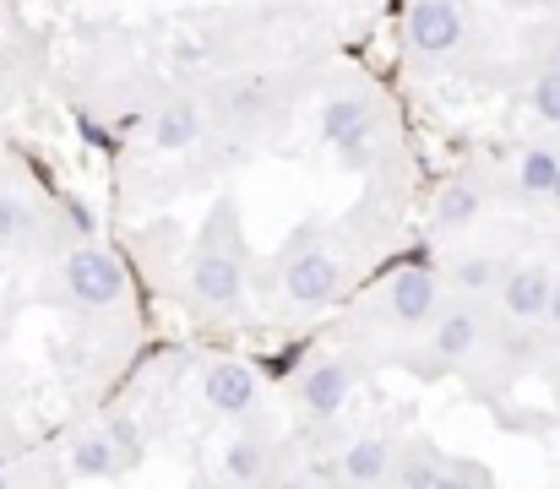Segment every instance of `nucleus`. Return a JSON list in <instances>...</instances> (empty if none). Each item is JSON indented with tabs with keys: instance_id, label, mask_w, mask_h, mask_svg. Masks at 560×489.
<instances>
[{
	"instance_id": "nucleus-1",
	"label": "nucleus",
	"mask_w": 560,
	"mask_h": 489,
	"mask_svg": "<svg viewBox=\"0 0 560 489\" xmlns=\"http://www.w3.org/2000/svg\"><path fill=\"white\" fill-rule=\"evenodd\" d=\"M250 283V245L234 196H212L186 256V300L196 316H234Z\"/></svg>"
},
{
	"instance_id": "nucleus-2",
	"label": "nucleus",
	"mask_w": 560,
	"mask_h": 489,
	"mask_svg": "<svg viewBox=\"0 0 560 489\" xmlns=\"http://www.w3.org/2000/svg\"><path fill=\"white\" fill-rule=\"evenodd\" d=\"M272 267H278V272H272L278 300H283L289 311H300V316H316V311L338 305V300L349 294V283H354V261H349L338 229L322 223V218H305V223L283 240V251H278Z\"/></svg>"
},
{
	"instance_id": "nucleus-3",
	"label": "nucleus",
	"mask_w": 560,
	"mask_h": 489,
	"mask_svg": "<svg viewBox=\"0 0 560 489\" xmlns=\"http://www.w3.org/2000/svg\"><path fill=\"white\" fill-rule=\"evenodd\" d=\"M441 300H446V283H441V272L435 267H402V272H392L375 294L360 300V311H354V348L365 353V359H381V353H392V348H402V342H413L430 316L441 311Z\"/></svg>"
},
{
	"instance_id": "nucleus-4",
	"label": "nucleus",
	"mask_w": 560,
	"mask_h": 489,
	"mask_svg": "<svg viewBox=\"0 0 560 489\" xmlns=\"http://www.w3.org/2000/svg\"><path fill=\"white\" fill-rule=\"evenodd\" d=\"M316 126H322V142L338 153V163L354 168V174H375L397 153L392 104H386V93L375 82H360V77L327 88V98L316 109Z\"/></svg>"
},
{
	"instance_id": "nucleus-5",
	"label": "nucleus",
	"mask_w": 560,
	"mask_h": 489,
	"mask_svg": "<svg viewBox=\"0 0 560 489\" xmlns=\"http://www.w3.org/2000/svg\"><path fill=\"white\" fill-rule=\"evenodd\" d=\"M485 44H490L485 16L468 0H408L402 55L413 60V71H424V77L463 71L485 55Z\"/></svg>"
},
{
	"instance_id": "nucleus-6",
	"label": "nucleus",
	"mask_w": 560,
	"mask_h": 489,
	"mask_svg": "<svg viewBox=\"0 0 560 489\" xmlns=\"http://www.w3.org/2000/svg\"><path fill=\"white\" fill-rule=\"evenodd\" d=\"M360 375H365V353L354 342H338V348H322L316 359H305L300 375H294V386H289L300 424L305 430L338 424L343 408H349V397H354V386H360Z\"/></svg>"
},
{
	"instance_id": "nucleus-7",
	"label": "nucleus",
	"mask_w": 560,
	"mask_h": 489,
	"mask_svg": "<svg viewBox=\"0 0 560 489\" xmlns=\"http://www.w3.org/2000/svg\"><path fill=\"white\" fill-rule=\"evenodd\" d=\"M49 283H55V300L71 305V311H82V316H109V311H120L126 294H131L120 256L104 251V245H66V251L55 256Z\"/></svg>"
},
{
	"instance_id": "nucleus-8",
	"label": "nucleus",
	"mask_w": 560,
	"mask_h": 489,
	"mask_svg": "<svg viewBox=\"0 0 560 489\" xmlns=\"http://www.w3.org/2000/svg\"><path fill=\"white\" fill-rule=\"evenodd\" d=\"M240 430L223 441V452H218V479L223 485H289V468H294V457H289V441H283V430H278V419L261 408V414H250V419H234Z\"/></svg>"
},
{
	"instance_id": "nucleus-9",
	"label": "nucleus",
	"mask_w": 560,
	"mask_h": 489,
	"mask_svg": "<svg viewBox=\"0 0 560 489\" xmlns=\"http://www.w3.org/2000/svg\"><path fill=\"white\" fill-rule=\"evenodd\" d=\"M201 98H207V126H212V137H245V142H256V137L283 115L272 82H267V77H245V71L223 77L218 88H201Z\"/></svg>"
},
{
	"instance_id": "nucleus-10",
	"label": "nucleus",
	"mask_w": 560,
	"mask_h": 489,
	"mask_svg": "<svg viewBox=\"0 0 560 489\" xmlns=\"http://www.w3.org/2000/svg\"><path fill=\"white\" fill-rule=\"evenodd\" d=\"M207 137H212V126H207V98H201V88H186V82L159 88V98H153L148 115H142V142H148L153 153H190V148H201Z\"/></svg>"
},
{
	"instance_id": "nucleus-11",
	"label": "nucleus",
	"mask_w": 560,
	"mask_h": 489,
	"mask_svg": "<svg viewBox=\"0 0 560 489\" xmlns=\"http://www.w3.org/2000/svg\"><path fill=\"white\" fill-rule=\"evenodd\" d=\"M490 201H495V174H490L485 163H463V168H452V174L435 185V196H430V229H435L441 240L474 234V229L485 223Z\"/></svg>"
},
{
	"instance_id": "nucleus-12",
	"label": "nucleus",
	"mask_w": 560,
	"mask_h": 489,
	"mask_svg": "<svg viewBox=\"0 0 560 489\" xmlns=\"http://www.w3.org/2000/svg\"><path fill=\"white\" fill-rule=\"evenodd\" d=\"M201 403L218 419H250L267 408V386H261L256 364H245V359H207L201 364Z\"/></svg>"
},
{
	"instance_id": "nucleus-13",
	"label": "nucleus",
	"mask_w": 560,
	"mask_h": 489,
	"mask_svg": "<svg viewBox=\"0 0 560 489\" xmlns=\"http://www.w3.org/2000/svg\"><path fill=\"white\" fill-rule=\"evenodd\" d=\"M397 435H402L397 419H381V424H365L360 435H349L343 452H332L338 457V485H354V489L386 485V463L397 452Z\"/></svg>"
},
{
	"instance_id": "nucleus-14",
	"label": "nucleus",
	"mask_w": 560,
	"mask_h": 489,
	"mask_svg": "<svg viewBox=\"0 0 560 489\" xmlns=\"http://www.w3.org/2000/svg\"><path fill=\"white\" fill-rule=\"evenodd\" d=\"M550 267H556V261H545V256H523V261H512V267L501 272V283H495L490 305H495L501 316H517V322H545Z\"/></svg>"
},
{
	"instance_id": "nucleus-15",
	"label": "nucleus",
	"mask_w": 560,
	"mask_h": 489,
	"mask_svg": "<svg viewBox=\"0 0 560 489\" xmlns=\"http://www.w3.org/2000/svg\"><path fill=\"white\" fill-rule=\"evenodd\" d=\"M49 240H55V212L33 190L0 179V251H33Z\"/></svg>"
},
{
	"instance_id": "nucleus-16",
	"label": "nucleus",
	"mask_w": 560,
	"mask_h": 489,
	"mask_svg": "<svg viewBox=\"0 0 560 489\" xmlns=\"http://www.w3.org/2000/svg\"><path fill=\"white\" fill-rule=\"evenodd\" d=\"M66 474L82 479V485H115L126 474V463H120V452H115L104 424H88V430H77L66 441Z\"/></svg>"
},
{
	"instance_id": "nucleus-17",
	"label": "nucleus",
	"mask_w": 560,
	"mask_h": 489,
	"mask_svg": "<svg viewBox=\"0 0 560 489\" xmlns=\"http://www.w3.org/2000/svg\"><path fill=\"white\" fill-rule=\"evenodd\" d=\"M386 485L392 489H441V446L424 430H402L397 452L386 463Z\"/></svg>"
},
{
	"instance_id": "nucleus-18",
	"label": "nucleus",
	"mask_w": 560,
	"mask_h": 489,
	"mask_svg": "<svg viewBox=\"0 0 560 489\" xmlns=\"http://www.w3.org/2000/svg\"><path fill=\"white\" fill-rule=\"evenodd\" d=\"M506 267H512V261H506L495 245H468V251H452V256H446L441 283H446L452 294H479V300H490Z\"/></svg>"
},
{
	"instance_id": "nucleus-19",
	"label": "nucleus",
	"mask_w": 560,
	"mask_h": 489,
	"mask_svg": "<svg viewBox=\"0 0 560 489\" xmlns=\"http://www.w3.org/2000/svg\"><path fill=\"white\" fill-rule=\"evenodd\" d=\"M556 163H560L556 142H528L517 153V168H512V201L517 207H545L550 185H556Z\"/></svg>"
},
{
	"instance_id": "nucleus-20",
	"label": "nucleus",
	"mask_w": 560,
	"mask_h": 489,
	"mask_svg": "<svg viewBox=\"0 0 560 489\" xmlns=\"http://www.w3.org/2000/svg\"><path fill=\"white\" fill-rule=\"evenodd\" d=\"M501 474L479 457H463V452H441V489H495Z\"/></svg>"
},
{
	"instance_id": "nucleus-21",
	"label": "nucleus",
	"mask_w": 560,
	"mask_h": 489,
	"mask_svg": "<svg viewBox=\"0 0 560 489\" xmlns=\"http://www.w3.org/2000/svg\"><path fill=\"white\" fill-rule=\"evenodd\" d=\"M528 109H534L539 126L560 131V71L556 66H534V77H528Z\"/></svg>"
},
{
	"instance_id": "nucleus-22",
	"label": "nucleus",
	"mask_w": 560,
	"mask_h": 489,
	"mask_svg": "<svg viewBox=\"0 0 560 489\" xmlns=\"http://www.w3.org/2000/svg\"><path fill=\"white\" fill-rule=\"evenodd\" d=\"M545 326L560 337V261L550 267V300H545Z\"/></svg>"
},
{
	"instance_id": "nucleus-23",
	"label": "nucleus",
	"mask_w": 560,
	"mask_h": 489,
	"mask_svg": "<svg viewBox=\"0 0 560 489\" xmlns=\"http://www.w3.org/2000/svg\"><path fill=\"white\" fill-rule=\"evenodd\" d=\"M534 66H556V71H560V33H539V49H534Z\"/></svg>"
},
{
	"instance_id": "nucleus-24",
	"label": "nucleus",
	"mask_w": 560,
	"mask_h": 489,
	"mask_svg": "<svg viewBox=\"0 0 560 489\" xmlns=\"http://www.w3.org/2000/svg\"><path fill=\"white\" fill-rule=\"evenodd\" d=\"M16 479H22V474H16V468H11V463L0 457V485H16Z\"/></svg>"
},
{
	"instance_id": "nucleus-25",
	"label": "nucleus",
	"mask_w": 560,
	"mask_h": 489,
	"mask_svg": "<svg viewBox=\"0 0 560 489\" xmlns=\"http://www.w3.org/2000/svg\"><path fill=\"white\" fill-rule=\"evenodd\" d=\"M545 207H556L560 212V163H556V185H550V201H545Z\"/></svg>"
},
{
	"instance_id": "nucleus-26",
	"label": "nucleus",
	"mask_w": 560,
	"mask_h": 489,
	"mask_svg": "<svg viewBox=\"0 0 560 489\" xmlns=\"http://www.w3.org/2000/svg\"><path fill=\"white\" fill-rule=\"evenodd\" d=\"M545 375H556V386H560V348L550 353V364H545Z\"/></svg>"
}]
</instances>
